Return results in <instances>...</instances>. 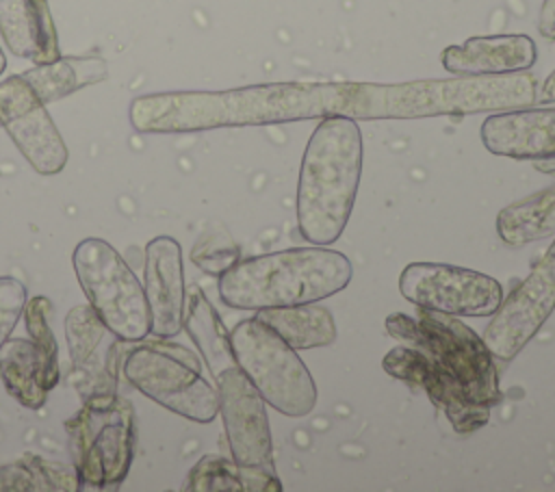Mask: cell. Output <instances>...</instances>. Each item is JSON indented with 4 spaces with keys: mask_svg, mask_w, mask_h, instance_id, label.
<instances>
[{
    "mask_svg": "<svg viewBox=\"0 0 555 492\" xmlns=\"http://www.w3.org/2000/svg\"><path fill=\"white\" fill-rule=\"evenodd\" d=\"M349 95L351 82H282L230 91H163L134 98L128 117L141 134H184L230 126L347 115Z\"/></svg>",
    "mask_w": 555,
    "mask_h": 492,
    "instance_id": "cell-1",
    "label": "cell"
},
{
    "mask_svg": "<svg viewBox=\"0 0 555 492\" xmlns=\"http://www.w3.org/2000/svg\"><path fill=\"white\" fill-rule=\"evenodd\" d=\"M362 173V134L349 115L323 117L308 139L297 182V228L327 247L340 238L358 195Z\"/></svg>",
    "mask_w": 555,
    "mask_h": 492,
    "instance_id": "cell-2",
    "label": "cell"
},
{
    "mask_svg": "<svg viewBox=\"0 0 555 492\" xmlns=\"http://www.w3.org/2000/svg\"><path fill=\"white\" fill-rule=\"evenodd\" d=\"M535 102V80L525 72L416 80L403 85L353 82L347 115L353 119H412L512 111Z\"/></svg>",
    "mask_w": 555,
    "mask_h": 492,
    "instance_id": "cell-3",
    "label": "cell"
},
{
    "mask_svg": "<svg viewBox=\"0 0 555 492\" xmlns=\"http://www.w3.org/2000/svg\"><path fill=\"white\" fill-rule=\"evenodd\" d=\"M353 277L351 260L321 245L238 260L219 275V297L234 310H267L323 301Z\"/></svg>",
    "mask_w": 555,
    "mask_h": 492,
    "instance_id": "cell-4",
    "label": "cell"
},
{
    "mask_svg": "<svg viewBox=\"0 0 555 492\" xmlns=\"http://www.w3.org/2000/svg\"><path fill=\"white\" fill-rule=\"evenodd\" d=\"M386 329L401 345L414 347L451 371L470 401L496 405L501 401L499 371L494 355L457 316L418 308L416 316L392 312L386 316Z\"/></svg>",
    "mask_w": 555,
    "mask_h": 492,
    "instance_id": "cell-5",
    "label": "cell"
},
{
    "mask_svg": "<svg viewBox=\"0 0 555 492\" xmlns=\"http://www.w3.org/2000/svg\"><path fill=\"white\" fill-rule=\"evenodd\" d=\"M121 373L132 388L182 418L212 423L219 414V392L202 375L199 355L178 342L158 336L130 342Z\"/></svg>",
    "mask_w": 555,
    "mask_h": 492,
    "instance_id": "cell-6",
    "label": "cell"
},
{
    "mask_svg": "<svg viewBox=\"0 0 555 492\" xmlns=\"http://www.w3.org/2000/svg\"><path fill=\"white\" fill-rule=\"evenodd\" d=\"M234 364L258 394L284 416H308L317 405V384L293 349L258 316L238 321L230 332Z\"/></svg>",
    "mask_w": 555,
    "mask_h": 492,
    "instance_id": "cell-7",
    "label": "cell"
},
{
    "mask_svg": "<svg viewBox=\"0 0 555 492\" xmlns=\"http://www.w3.org/2000/svg\"><path fill=\"white\" fill-rule=\"evenodd\" d=\"M72 466L89 488L119 485L134 457V407L117 392L82 399L65 420Z\"/></svg>",
    "mask_w": 555,
    "mask_h": 492,
    "instance_id": "cell-8",
    "label": "cell"
},
{
    "mask_svg": "<svg viewBox=\"0 0 555 492\" xmlns=\"http://www.w3.org/2000/svg\"><path fill=\"white\" fill-rule=\"evenodd\" d=\"M72 267L87 303L115 338L139 342L152 334L143 284L111 243L82 238L72 251Z\"/></svg>",
    "mask_w": 555,
    "mask_h": 492,
    "instance_id": "cell-9",
    "label": "cell"
},
{
    "mask_svg": "<svg viewBox=\"0 0 555 492\" xmlns=\"http://www.w3.org/2000/svg\"><path fill=\"white\" fill-rule=\"evenodd\" d=\"M399 293L416 308L451 316H492L503 301L494 277L442 262L408 264L399 275Z\"/></svg>",
    "mask_w": 555,
    "mask_h": 492,
    "instance_id": "cell-10",
    "label": "cell"
},
{
    "mask_svg": "<svg viewBox=\"0 0 555 492\" xmlns=\"http://www.w3.org/2000/svg\"><path fill=\"white\" fill-rule=\"evenodd\" d=\"M555 308V238L529 275L501 301L483 332L496 360H514Z\"/></svg>",
    "mask_w": 555,
    "mask_h": 492,
    "instance_id": "cell-11",
    "label": "cell"
},
{
    "mask_svg": "<svg viewBox=\"0 0 555 492\" xmlns=\"http://www.w3.org/2000/svg\"><path fill=\"white\" fill-rule=\"evenodd\" d=\"M0 126L37 173L54 176L65 169L67 145L46 104L22 76L0 82Z\"/></svg>",
    "mask_w": 555,
    "mask_h": 492,
    "instance_id": "cell-12",
    "label": "cell"
},
{
    "mask_svg": "<svg viewBox=\"0 0 555 492\" xmlns=\"http://www.w3.org/2000/svg\"><path fill=\"white\" fill-rule=\"evenodd\" d=\"M215 381L219 392V414L232 459L238 466L275 470L264 399L236 364L223 368Z\"/></svg>",
    "mask_w": 555,
    "mask_h": 492,
    "instance_id": "cell-13",
    "label": "cell"
},
{
    "mask_svg": "<svg viewBox=\"0 0 555 492\" xmlns=\"http://www.w3.org/2000/svg\"><path fill=\"white\" fill-rule=\"evenodd\" d=\"M382 366L388 375L423 388L429 401L444 412L457 433L477 431L488 423L492 407L470 401L460 379L423 351L397 345L384 355Z\"/></svg>",
    "mask_w": 555,
    "mask_h": 492,
    "instance_id": "cell-14",
    "label": "cell"
},
{
    "mask_svg": "<svg viewBox=\"0 0 555 492\" xmlns=\"http://www.w3.org/2000/svg\"><path fill=\"white\" fill-rule=\"evenodd\" d=\"M143 290L150 308L152 336L173 338L184 319V267L182 247L171 236H154L145 245Z\"/></svg>",
    "mask_w": 555,
    "mask_h": 492,
    "instance_id": "cell-15",
    "label": "cell"
},
{
    "mask_svg": "<svg viewBox=\"0 0 555 492\" xmlns=\"http://www.w3.org/2000/svg\"><path fill=\"white\" fill-rule=\"evenodd\" d=\"M481 143L490 154L531 160L544 173L555 163V108H512L481 124Z\"/></svg>",
    "mask_w": 555,
    "mask_h": 492,
    "instance_id": "cell-16",
    "label": "cell"
},
{
    "mask_svg": "<svg viewBox=\"0 0 555 492\" xmlns=\"http://www.w3.org/2000/svg\"><path fill=\"white\" fill-rule=\"evenodd\" d=\"M106 332L108 329L89 303L74 306L65 316V338L72 362L69 377L82 399L117 392V377L106 366L108 349L104 353L100 351Z\"/></svg>",
    "mask_w": 555,
    "mask_h": 492,
    "instance_id": "cell-17",
    "label": "cell"
},
{
    "mask_svg": "<svg viewBox=\"0 0 555 492\" xmlns=\"http://www.w3.org/2000/svg\"><path fill=\"white\" fill-rule=\"evenodd\" d=\"M538 59L535 41L527 35L470 37L462 46L442 50V67L457 76H488L527 72Z\"/></svg>",
    "mask_w": 555,
    "mask_h": 492,
    "instance_id": "cell-18",
    "label": "cell"
},
{
    "mask_svg": "<svg viewBox=\"0 0 555 492\" xmlns=\"http://www.w3.org/2000/svg\"><path fill=\"white\" fill-rule=\"evenodd\" d=\"M0 37L11 54L35 65L61 56L48 0H0Z\"/></svg>",
    "mask_w": 555,
    "mask_h": 492,
    "instance_id": "cell-19",
    "label": "cell"
},
{
    "mask_svg": "<svg viewBox=\"0 0 555 492\" xmlns=\"http://www.w3.org/2000/svg\"><path fill=\"white\" fill-rule=\"evenodd\" d=\"M43 104L63 100L78 89L104 82L108 65L100 56H59L52 63L35 65L20 74Z\"/></svg>",
    "mask_w": 555,
    "mask_h": 492,
    "instance_id": "cell-20",
    "label": "cell"
},
{
    "mask_svg": "<svg viewBox=\"0 0 555 492\" xmlns=\"http://www.w3.org/2000/svg\"><path fill=\"white\" fill-rule=\"evenodd\" d=\"M254 316L275 329L297 351L327 347L338 336L334 314L325 306H319V301L256 310Z\"/></svg>",
    "mask_w": 555,
    "mask_h": 492,
    "instance_id": "cell-21",
    "label": "cell"
},
{
    "mask_svg": "<svg viewBox=\"0 0 555 492\" xmlns=\"http://www.w3.org/2000/svg\"><path fill=\"white\" fill-rule=\"evenodd\" d=\"M184 490L191 492H282L275 470L238 466L221 455H204L186 475Z\"/></svg>",
    "mask_w": 555,
    "mask_h": 492,
    "instance_id": "cell-22",
    "label": "cell"
},
{
    "mask_svg": "<svg viewBox=\"0 0 555 492\" xmlns=\"http://www.w3.org/2000/svg\"><path fill=\"white\" fill-rule=\"evenodd\" d=\"M182 327L197 345L202 360L206 362L212 377H217L223 368L234 364L230 349V332L223 327L217 310L197 286L186 288Z\"/></svg>",
    "mask_w": 555,
    "mask_h": 492,
    "instance_id": "cell-23",
    "label": "cell"
},
{
    "mask_svg": "<svg viewBox=\"0 0 555 492\" xmlns=\"http://www.w3.org/2000/svg\"><path fill=\"white\" fill-rule=\"evenodd\" d=\"M494 225L499 238L509 247L555 236V184L505 206Z\"/></svg>",
    "mask_w": 555,
    "mask_h": 492,
    "instance_id": "cell-24",
    "label": "cell"
},
{
    "mask_svg": "<svg viewBox=\"0 0 555 492\" xmlns=\"http://www.w3.org/2000/svg\"><path fill=\"white\" fill-rule=\"evenodd\" d=\"M0 379L4 390L24 407L41 410L48 390L41 379V362L30 338H7L0 347Z\"/></svg>",
    "mask_w": 555,
    "mask_h": 492,
    "instance_id": "cell-25",
    "label": "cell"
},
{
    "mask_svg": "<svg viewBox=\"0 0 555 492\" xmlns=\"http://www.w3.org/2000/svg\"><path fill=\"white\" fill-rule=\"evenodd\" d=\"M82 483L72 464L35 453L0 466V492H78Z\"/></svg>",
    "mask_w": 555,
    "mask_h": 492,
    "instance_id": "cell-26",
    "label": "cell"
},
{
    "mask_svg": "<svg viewBox=\"0 0 555 492\" xmlns=\"http://www.w3.org/2000/svg\"><path fill=\"white\" fill-rule=\"evenodd\" d=\"M50 314L52 301L46 295H35L26 299L22 310L28 338L35 345L41 362V379L48 392L59 384V345L50 325Z\"/></svg>",
    "mask_w": 555,
    "mask_h": 492,
    "instance_id": "cell-27",
    "label": "cell"
},
{
    "mask_svg": "<svg viewBox=\"0 0 555 492\" xmlns=\"http://www.w3.org/2000/svg\"><path fill=\"white\" fill-rule=\"evenodd\" d=\"M191 260L208 275H221L238 262V247L219 232H208L197 238L191 249Z\"/></svg>",
    "mask_w": 555,
    "mask_h": 492,
    "instance_id": "cell-28",
    "label": "cell"
},
{
    "mask_svg": "<svg viewBox=\"0 0 555 492\" xmlns=\"http://www.w3.org/2000/svg\"><path fill=\"white\" fill-rule=\"evenodd\" d=\"M28 299L26 286L13 275H0V347L13 334Z\"/></svg>",
    "mask_w": 555,
    "mask_h": 492,
    "instance_id": "cell-29",
    "label": "cell"
},
{
    "mask_svg": "<svg viewBox=\"0 0 555 492\" xmlns=\"http://www.w3.org/2000/svg\"><path fill=\"white\" fill-rule=\"evenodd\" d=\"M538 30L546 39H555V0H544L542 2Z\"/></svg>",
    "mask_w": 555,
    "mask_h": 492,
    "instance_id": "cell-30",
    "label": "cell"
},
{
    "mask_svg": "<svg viewBox=\"0 0 555 492\" xmlns=\"http://www.w3.org/2000/svg\"><path fill=\"white\" fill-rule=\"evenodd\" d=\"M535 102L538 104H553L555 102V69L542 82L540 93H535Z\"/></svg>",
    "mask_w": 555,
    "mask_h": 492,
    "instance_id": "cell-31",
    "label": "cell"
},
{
    "mask_svg": "<svg viewBox=\"0 0 555 492\" xmlns=\"http://www.w3.org/2000/svg\"><path fill=\"white\" fill-rule=\"evenodd\" d=\"M4 67H7V59H4V52H2V48H0V74L4 72Z\"/></svg>",
    "mask_w": 555,
    "mask_h": 492,
    "instance_id": "cell-32",
    "label": "cell"
}]
</instances>
